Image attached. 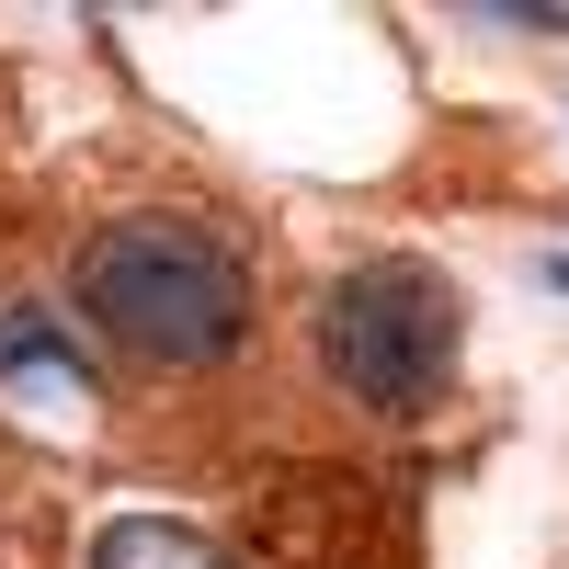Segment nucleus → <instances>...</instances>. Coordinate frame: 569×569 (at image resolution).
<instances>
[{
	"label": "nucleus",
	"instance_id": "obj_1",
	"mask_svg": "<svg viewBox=\"0 0 569 569\" xmlns=\"http://www.w3.org/2000/svg\"><path fill=\"white\" fill-rule=\"evenodd\" d=\"M80 308L149 365H217L240 342V319H251V284H240V262H228L206 228L126 217V228H103V240L80 251Z\"/></svg>",
	"mask_w": 569,
	"mask_h": 569
},
{
	"label": "nucleus",
	"instance_id": "obj_2",
	"mask_svg": "<svg viewBox=\"0 0 569 569\" xmlns=\"http://www.w3.org/2000/svg\"><path fill=\"white\" fill-rule=\"evenodd\" d=\"M467 353V297L433 262H353L319 297V365L342 376L365 410H433Z\"/></svg>",
	"mask_w": 569,
	"mask_h": 569
},
{
	"label": "nucleus",
	"instance_id": "obj_3",
	"mask_svg": "<svg viewBox=\"0 0 569 569\" xmlns=\"http://www.w3.org/2000/svg\"><path fill=\"white\" fill-rule=\"evenodd\" d=\"M0 399L34 410V421H80L91 410V365L58 342V319H12V342H0Z\"/></svg>",
	"mask_w": 569,
	"mask_h": 569
},
{
	"label": "nucleus",
	"instance_id": "obj_4",
	"mask_svg": "<svg viewBox=\"0 0 569 569\" xmlns=\"http://www.w3.org/2000/svg\"><path fill=\"white\" fill-rule=\"evenodd\" d=\"M91 569H228V558H217L194 525H171V512H126V525H103Z\"/></svg>",
	"mask_w": 569,
	"mask_h": 569
},
{
	"label": "nucleus",
	"instance_id": "obj_5",
	"mask_svg": "<svg viewBox=\"0 0 569 569\" xmlns=\"http://www.w3.org/2000/svg\"><path fill=\"white\" fill-rule=\"evenodd\" d=\"M547 284H569V262H547Z\"/></svg>",
	"mask_w": 569,
	"mask_h": 569
}]
</instances>
